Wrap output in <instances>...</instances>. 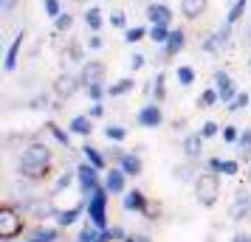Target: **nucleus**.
Listing matches in <instances>:
<instances>
[{"label": "nucleus", "mask_w": 251, "mask_h": 242, "mask_svg": "<svg viewBox=\"0 0 251 242\" xmlns=\"http://www.w3.org/2000/svg\"><path fill=\"white\" fill-rule=\"evenodd\" d=\"M192 186L201 206H215L217 203V197H220V175L217 172H201Z\"/></svg>", "instance_id": "obj_1"}, {"label": "nucleus", "mask_w": 251, "mask_h": 242, "mask_svg": "<svg viewBox=\"0 0 251 242\" xmlns=\"http://www.w3.org/2000/svg\"><path fill=\"white\" fill-rule=\"evenodd\" d=\"M107 197H110V192H107L104 183H102L91 197H88V211H85L88 220H91L96 228H102V231L107 228Z\"/></svg>", "instance_id": "obj_2"}, {"label": "nucleus", "mask_w": 251, "mask_h": 242, "mask_svg": "<svg viewBox=\"0 0 251 242\" xmlns=\"http://www.w3.org/2000/svg\"><path fill=\"white\" fill-rule=\"evenodd\" d=\"M17 234H23V217L14 206H3L0 208V237L6 242H12Z\"/></svg>", "instance_id": "obj_3"}, {"label": "nucleus", "mask_w": 251, "mask_h": 242, "mask_svg": "<svg viewBox=\"0 0 251 242\" xmlns=\"http://www.w3.org/2000/svg\"><path fill=\"white\" fill-rule=\"evenodd\" d=\"M231 28H234V25L223 23L220 28H215L212 34H206L203 40H201V51H203V54H223L226 45H228V40H231Z\"/></svg>", "instance_id": "obj_4"}, {"label": "nucleus", "mask_w": 251, "mask_h": 242, "mask_svg": "<svg viewBox=\"0 0 251 242\" xmlns=\"http://www.w3.org/2000/svg\"><path fill=\"white\" fill-rule=\"evenodd\" d=\"M99 172H102V169H96V166H93V163H88V161L76 166V180H79V192H82V197H85V200H88V197H91L93 192L102 186Z\"/></svg>", "instance_id": "obj_5"}, {"label": "nucleus", "mask_w": 251, "mask_h": 242, "mask_svg": "<svg viewBox=\"0 0 251 242\" xmlns=\"http://www.w3.org/2000/svg\"><path fill=\"white\" fill-rule=\"evenodd\" d=\"M136 124H138V127H144V130L161 127V124H164V110H161V104L158 102H150V104H144V107H138Z\"/></svg>", "instance_id": "obj_6"}, {"label": "nucleus", "mask_w": 251, "mask_h": 242, "mask_svg": "<svg viewBox=\"0 0 251 242\" xmlns=\"http://www.w3.org/2000/svg\"><path fill=\"white\" fill-rule=\"evenodd\" d=\"M79 90H85V85L74 73H59L57 79H54V93H57V99H62V102L71 99V96H76Z\"/></svg>", "instance_id": "obj_7"}, {"label": "nucleus", "mask_w": 251, "mask_h": 242, "mask_svg": "<svg viewBox=\"0 0 251 242\" xmlns=\"http://www.w3.org/2000/svg\"><path fill=\"white\" fill-rule=\"evenodd\" d=\"M104 76H107V68H104V62H99V59L82 62L79 79H82V85H85V88H91V85H104Z\"/></svg>", "instance_id": "obj_8"}, {"label": "nucleus", "mask_w": 251, "mask_h": 242, "mask_svg": "<svg viewBox=\"0 0 251 242\" xmlns=\"http://www.w3.org/2000/svg\"><path fill=\"white\" fill-rule=\"evenodd\" d=\"M51 200H54L51 195H48V200H46V197H31V200H25V203H23V211H25V214H31V217H37V220L57 217V208L51 206Z\"/></svg>", "instance_id": "obj_9"}, {"label": "nucleus", "mask_w": 251, "mask_h": 242, "mask_svg": "<svg viewBox=\"0 0 251 242\" xmlns=\"http://www.w3.org/2000/svg\"><path fill=\"white\" fill-rule=\"evenodd\" d=\"M51 150H48V144H40V141H31V144H25L23 147V158L20 163H51Z\"/></svg>", "instance_id": "obj_10"}, {"label": "nucleus", "mask_w": 251, "mask_h": 242, "mask_svg": "<svg viewBox=\"0 0 251 242\" xmlns=\"http://www.w3.org/2000/svg\"><path fill=\"white\" fill-rule=\"evenodd\" d=\"M144 14H147V23L150 25H172V20H175V14H172V9L167 6V3H150L147 9H144Z\"/></svg>", "instance_id": "obj_11"}, {"label": "nucleus", "mask_w": 251, "mask_h": 242, "mask_svg": "<svg viewBox=\"0 0 251 242\" xmlns=\"http://www.w3.org/2000/svg\"><path fill=\"white\" fill-rule=\"evenodd\" d=\"M212 82H215V90L220 93V102H223V104H231V99L237 96L234 79L228 76L226 70H215V76H212Z\"/></svg>", "instance_id": "obj_12"}, {"label": "nucleus", "mask_w": 251, "mask_h": 242, "mask_svg": "<svg viewBox=\"0 0 251 242\" xmlns=\"http://www.w3.org/2000/svg\"><path fill=\"white\" fill-rule=\"evenodd\" d=\"M17 175L23 177V180H46L48 175H51V163H17Z\"/></svg>", "instance_id": "obj_13"}, {"label": "nucleus", "mask_w": 251, "mask_h": 242, "mask_svg": "<svg viewBox=\"0 0 251 242\" xmlns=\"http://www.w3.org/2000/svg\"><path fill=\"white\" fill-rule=\"evenodd\" d=\"M102 183H104V189H107L110 195H125V192H127V175L122 172L119 166H113L110 172L104 175Z\"/></svg>", "instance_id": "obj_14"}, {"label": "nucleus", "mask_w": 251, "mask_h": 242, "mask_svg": "<svg viewBox=\"0 0 251 242\" xmlns=\"http://www.w3.org/2000/svg\"><path fill=\"white\" fill-rule=\"evenodd\" d=\"M23 43H25V34L20 31V34H14L12 45L6 48V59H3V70H6V73H12V70L17 68V62H20V48H23Z\"/></svg>", "instance_id": "obj_15"}, {"label": "nucleus", "mask_w": 251, "mask_h": 242, "mask_svg": "<svg viewBox=\"0 0 251 242\" xmlns=\"http://www.w3.org/2000/svg\"><path fill=\"white\" fill-rule=\"evenodd\" d=\"M116 166H119L127 177H138V175L144 172V163H141V158H138V152H125V155L116 161Z\"/></svg>", "instance_id": "obj_16"}, {"label": "nucleus", "mask_w": 251, "mask_h": 242, "mask_svg": "<svg viewBox=\"0 0 251 242\" xmlns=\"http://www.w3.org/2000/svg\"><path fill=\"white\" fill-rule=\"evenodd\" d=\"M82 211H88V200H79L76 206H71V208H62V211H57V225L59 228H71L76 220H79V214Z\"/></svg>", "instance_id": "obj_17"}, {"label": "nucleus", "mask_w": 251, "mask_h": 242, "mask_svg": "<svg viewBox=\"0 0 251 242\" xmlns=\"http://www.w3.org/2000/svg\"><path fill=\"white\" fill-rule=\"evenodd\" d=\"M144 206H147V195H144L141 189H127L125 195H122V208H125V211H136V214H141Z\"/></svg>", "instance_id": "obj_18"}, {"label": "nucleus", "mask_w": 251, "mask_h": 242, "mask_svg": "<svg viewBox=\"0 0 251 242\" xmlns=\"http://www.w3.org/2000/svg\"><path fill=\"white\" fill-rule=\"evenodd\" d=\"M183 48H186V31H183V28H172L170 40H167V45H164V57L167 59L178 57Z\"/></svg>", "instance_id": "obj_19"}, {"label": "nucleus", "mask_w": 251, "mask_h": 242, "mask_svg": "<svg viewBox=\"0 0 251 242\" xmlns=\"http://www.w3.org/2000/svg\"><path fill=\"white\" fill-rule=\"evenodd\" d=\"M203 135L201 132H189L186 138H183V144H181V150H183V155L189 158V161H198L201 158V152H203Z\"/></svg>", "instance_id": "obj_20"}, {"label": "nucleus", "mask_w": 251, "mask_h": 242, "mask_svg": "<svg viewBox=\"0 0 251 242\" xmlns=\"http://www.w3.org/2000/svg\"><path fill=\"white\" fill-rule=\"evenodd\" d=\"M206 6H209V0H181L183 20H189V23L201 20V17H203V12H206Z\"/></svg>", "instance_id": "obj_21"}, {"label": "nucleus", "mask_w": 251, "mask_h": 242, "mask_svg": "<svg viewBox=\"0 0 251 242\" xmlns=\"http://www.w3.org/2000/svg\"><path fill=\"white\" fill-rule=\"evenodd\" d=\"M59 240V225H37L28 231V242H57Z\"/></svg>", "instance_id": "obj_22"}, {"label": "nucleus", "mask_w": 251, "mask_h": 242, "mask_svg": "<svg viewBox=\"0 0 251 242\" xmlns=\"http://www.w3.org/2000/svg\"><path fill=\"white\" fill-rule=\"evenodd\" d=\"M68 130L74 132V135H82V138H88V135L93 132V118H91L88 113H85V115H74V118L68 121Z\"/></svg>", "instance_id": "obj_23"}, {"label": "nucleus", "mask_w": 251, "mask_h": 242, "mask_svg": "<svg viewBox=\"0 0 251 242\" xmlns=\"http://www.w3.org/2000/svg\"><path fill=\"white\" fill-rule=\"evenodd\" d=\"M150 93H152V99L158 104L167 99V73H164V70H158V73L150 79Z\"/></svg>", "instance_id": "obj_24"}, {"label": "nucleus", "mask_w": 251, "mask_h": 242, "mask_svg": "<svg viewBox=\"0 0 251 242\" xmlns=\"http://www.w3.org/2000/svg\"><path fill=\"white\" fill-rule=\"evenodd\" d=\"M102 9H99V6H88V9H85V17H82V20H85V25H88V31H102V25H104V17H102Z\"/></svg>", "instance_id": "obj_25"}, {"label": "nucleus", "mask_w": 251, "mask_h": 242, "mask_svg": "<svg viewBox=\"0 0 251 242\" xmlns=\"http://www.w3.org/2000/svg\"><path fill=\"white\" fill-rule=\"evenodd\" d=\"M251 211V195H246V192H240L237 200H234V208H231V220H246Z\"/></svg>", "instance_id": "obj_26"}, {"label": "nucleus", "mask_w": 251, "mask_h": 242, "mask_svg": "<svg viewBox=\"0 0 251 242\" xmlns=\"http://www.w3.org/2000/svg\"><path fill=\"white\" fill-rule=\"evenodd\" d=\"M130 90H136V79H130V76H125V79L113 82V85H107V96H110V99H119V96H127Z\"/></svg>", "instance_id": "obj_27"}, {"label": "nucleus", "mask_w": 251, "mask_h": 242, "mask_svg": "<svg viewBox=\"0 0 251 242\" xmlns=\"http://www.w3.org/2000/svg\"><path fill=\"white\" fill-rule=\"evenodd\" d=\"M195 169H198L195 163H181V166H175V169H172V177H175V180H181V183H189V180L195 183V177L201 175V172H195Z\"/></svg>", "instance_id": "obj_28"}, {"label": "nucleus", "mask_w": 251, "mask_h": 242, "mask_svg": "<svg viewBox=\"0 0 251 242\" xmlns=\"http://www.w3.org/2000/svg\"><path fill=\"white\" fill-rule=\"evenodd\" d=\"M82 155H85V161L93 163L96 169H104V166H107V158H104L102 152L93 147V144H85V147H82Z\"/></svg>", "instance_id": "obj_29"}, {"label": "nucleus", "mask_w": 251, "mask_h": 242, "mask_svg": "<svg viewBox=\"0 0 251 242\" xmlns=\"http://www.w3.org/2000/svg\"><path fill=\"white\" fill-rule=\"evenodd\" d=\"M46 130L57 138V144H62V147H68V150H71V135H74L71 130H62L57 121H46Z\"/></svg>", "instance_id": "obj_30"}, {"label": "nucleus", "mask_w": 251, "mask_h": 242, "mask_svg": "<svg viewBox=\"0 0 251 242\" xmlns=\"http://www.w3.org/2000/svg\"><path fill=\"white\" fill-rule=\"evenodd\" d=\"M237 158H243V161H251V130H243L237 138Z\"/></svg>", "instance_id": "obj_31"}, {"label": "nucleus", "mask_w": 251, "mask_h": 242, "mask_svg": "<svg viewBox=\"0 0 251 242\" xmlns=\"http://www.w3.org/2000/svg\"><path fill=\"white\" fill-rule=\"evenodd\" d=\"M172 34V25H150V40L155 43V45H167V40Z\"/></svg>", "instance_id": "obj_32"}, {"label": "nucleus", "mask_w": 251, "mask_h": 242, "mask_svg": "<svg viewBox=\"0 0 251 242\" xmlns=\"http://www.w3.org/2000/svg\"><path fill=\"white\" fill-rule=\"evenodd\" d=\"M246 6H249V0H234V3H231V9H228V14H226V23L228 25H237L240 20H243V14H246Z\"/></svg>", "instance_id": "obj_33"}, {"label": "nucleus", "mask_w": 251, "mask_h": 242, "mask_svg": "<svg viewBox=\"0 0 251 242\" xmlns=\"http://www.w3.org/2000/svg\"><path fill=\"white\" fill-rule=\"evenodd\" d=\"M74 177H76V169H74V172H62L57 177V183L51 186V197H57V195H62V192H65V189H68L71 183H74Z\"/></svg>", "instance_id": "obj_34"}, {"label": "nucleus", "mask_w": 251, "mask_h": 242, "mask_svg": "<svg viewBox=\"0 0 251 242\" xmlns=\"http://www.w3.org/2000/svg\"><path fill=\"white\" fill-rule=\"evenodd\" d=\"M144 37H150V28H144V25H130V28L125 31V43L136 45V43H141Z\"/></svg>", "instance_id": "obj_35"}, {"label": "nucleus", "mask_w": 251, "mask_h": 242, "mask_svg": "<svg viewBox=\"0 0 251 242\" xmlns=\"http://www.w3.org/2000/svg\"><path fill=\"white\" fill-rule=\"evenodd\" d=\"M217 102H220V93L215 90V85H212V88H206V90L198 96V107H215Z\"/></svg>", "instance_id": "obj_36"}, {"label": "nucleus", "mask_w": 251, "mask_h": 242, "mask_svg": "<svg viewBox=\"0 0 251 242\" xmlns=\"http://www.w3.org/2000/svg\"><path fill=\"white\" fill-rule=\"evenodd\" d=\"M104 138L113 141V144H122V141L127 138V127H122V124H110V127H104Z\"/></svg>", "instance_id": "obj_37"}, {"label": "nucleus", "mask_w": 251, "mask_h": 242, "mask_svg": "<svg viewBox=\"0 0 251 242\" xmlns=\"http://www.w3.org/2000/svg\"><path fill=\"white\" fill-rule=\"evenodd\" d=\"M65 57H68V62H82V59H85V48H82V43L71 40L68 45H65Z\"/></svg>", "instance_id": "obj_38"}, {"label": "nucleus", "mask_w": 251, "mask_h": 242, "mask_svg": "<svg viewBox=\"0 0 251 242\" xmlns=\"http://www.w3.org/2000/svg\"><path fill=\"white\" fill-rule=\"evenodd\" d=\"M71 28H74V14H71V12H62L57 20H54V31H59V34H68Z\"/></svg>", "instance_id": "obj_39"}, {"label": "nucleus", "mask_w": 251, "mask_h": 242, "mask_svg": "<svg viewBox=\"0 0 251 242\" xmlns=\"http://www.w3.org/2000/svg\"><path fill=\"white\" fill-rule=\"evenodd\" d=\"M175 76H178V82H181L183 88H189V85L195 82V68H192V65H178Z\"/></svg>", "instance_id": "obj_40"}, {"label": "nucleus", "mask_w": 251, "mask_h": 242, "mask_svg": "<svg viewBox=\"0 0 251 242\" xmlns=\"http://www.w3.org/2000/svg\"><path fill=\"white\" fill-rule=\"evenodd\" d=\"M107 23L113 25V28H119V31H127L130 25H127V14L122 12V9H116V12H110V17H107Z\"/></svg>", "instance_id": "obj_41"}, {"label": "nucleus", "mask_w": 251, "mask_h": 242, "mask_svg": "<svg viewBox=\"0 0 251 242\" xmlns=\"http://www.w3.org/2000/svg\"><path fill=\"white\" fill-rule=\"evenodd\" d=\"M249 102H251L249 93H237V96L231 99V104H226V107L231 110V113H240V110H246V107H249Z\"/></svg>", "instance_id": "obj_42"}, {"label": "nucleus", "mask_w": 251, "mask_h": 242, "mask_svg": "<svg viewBox=\"0 0 251 242\" xmlns=\"http://www.w3.org/2000/svg\"><path fill=\"white\" fill-rule=\"evenodd\" d=\"M43 9H46L48 20H57L59 14H62V3L59 0H43Z\"/></svg>", "instance_id": "obj_43"}, {"label": "nucleus", "mask_w": 251, "mask_h": 242, "mask_svg": "<svg viewBox=\"0 0 251 242\" xmlns=\"http://www.w3.org/2000/svg\"><path fill=\"white\" fill-rule=\"evenodd\" d=\"M85 93H88L91 102H102L104 96H107V88L104 85H91V88H85Z\"/></svg>", "instance_id": "obj_44"}, {"label": "nucleus", "mask_w": 251, "mask_h": 242, "mask_svg": "<svg viewBox=\"0 0 251 242\" xmlns=\"http://www.w3.org/2000/svg\"><path fill=\"white\" fill-rule=\"evenodd\" d=\"M220 124H217V121H203V127L198 130V132H201V135H203V138H215V135H220Z\"/></svg>", "instance_id": "obj_45"}, {"label": "nucleus", "mask_w": 251, "mask_h": 242, "mask_svg": "<svg viewBox=\"0 0 251 242\" xmlns=\"http://www.w3.org/2000/svg\"><path fill=\"white\" fill-rule=\"evenodd\" d=\"M102 45H104L102 34H99V31H91L88 40H85V48H91V51H102Z\"/></svg>", "instance_id": "obj_46"}, {"label": "nucleus", "mask_w": 251, "mask_h": 242, "mask_svg": "<svg viewBox=\"0 0 251 242\" xmlns=\"http://www.w3.org/2000/svg\"><path fill=\"white\" fill-rule=\"evenodd\" d=\"M220 135H223V141H226V144H237V138H240V130L234 127V124H226V127L220 130Z\"/></svg>", "instance_id": "obj_47"}, {"label": "nucleus", "mask_w": 251, "mask_h": 242, "mask_svg": "<svg viewBox=\"0 0 251 242\" xmlns=\"http://www.w3.org/2000/svg\"><path fill=\"white\" fill-rule=\"evenodd\" d=\"M144 65H147V57L144 54H133L130 57V70H141Z\"/></svg>", "instance_id": "obj_48"}, {"label": "nucleus", "mask_w": 251, "mask_h": 242, "mask_svg": "<svg viewBox=\"0 0 251 242\" xmlns=\"http://www.w3.org/2000/svg\"><path fill=\"white\" fill-rule=\"evenodd\" d=\"M141 214H144V217H147V220H158L161 208L155 206V203H150V200H147V206H144V211H141Z\"/></svg>", "instance_id": "obj_49"}, {"label": "nucleus", "mask_w": 251, "mask_h": 242, "mask_svg": "<svg viewBox=\"0 0 251 242\" xmlns=\"http://www.w3.org/2000/svg\"><path fill=\"white\" fill-rule=\"evenodd\" d=\"M206 169H209V172L223 175V161H220V158H209V161H206Z\"/></svg>", "instance_id": "obj_50"}, {"label": "nucleus", "mask_w": 251, "mask_h": 242, "mask_svg": "<svg viewBox=\"0 0 251 242\" xmlns=\"http://www.w3.org/2000/svg\"><path fill=\"white\" fill-rule=\"evenodd\" d=\"M20 0H0V14H12Z\"/></svg>", "instance_id": "obj_51"}, {"label": "nucleus", "mask_w": 251, "mask_h": 242, "mask_svg": "<svg viewBox=\"0 0 251 242\" xmlns=\"http://www.w3.org/2000/svg\"><path fill=\"white\" fill-rule=\"evenodd\" d=\"M88 115H91L93 121H96V118H102V115H104V107H102L99 102H93V104H91V110H88Z\"/></svg>", "instance_id": "obj_52"}, {"label": "nucleus", "mask_w": 251, "mask_h": 242, "mask_svg": "<svg viewBox=\"0 0 251 242\" xmlns=\"http://www.w3.org/2000/svg\"><path fill=\"white\" fill-rule=\"evenodd\" d=\"M237 169H240V163L231 158V161H223V175H237Z\"/></svg>", "instance_id": "obj_53"}, {"label": "nucleus", "mask_w": 251, "mask_h": 242, "mask_svg": "<svg viewBox=\"0 0 251 242\" xmlns=\"http://www.w3.org/2000/svg\"><path fill=\"white\" fill-rule=\"evenodd\" d=\"M28 107H34V110H40V107H51V104H48V96H34Z\"/></svg>", "instance_id": "obj_54"}, {"label": "nucleus", "mask_w": 251, "mask_h": 242, "mask_svg": "<svg viewBox=\"0 0 251 242\" xmlns=\"http://www.w3.org/2000/svg\"><path fill=\"white\" fill-rule=\"evenodd\" d=\"M110 237H113V242L116 240H122V242L127 240V234H125V228H122V225H113V228H110Z\"/></svg>", "instance_id": "obj_55"}, {"label": "nucleus", "mask_w": 251, "mask_h": 242, "mask_svg": "<svg viewBox=\"0 0 251 242\" xmlns=\"http://www.w3.org/2000/svg\"><path fill=\"white\" fill-rule=\"evenodd\" d=\"M243 37H246V45H251V14H249V23H246V31H243Z\"/></svg>", "instance_id": "obj_56"}, {"label": "nucleus", "mask_w": 251, "mask_h": 242, "mask_svg": "<svg viewBox=\"0 0 251 242\" xmlns=\"http://www.w3.org/2000/svg\"><path fill=\"white\" fill-rule=\"evenodd\" d=\"M231 242H251V234H234Z\"/></svg>", "instance_id": "obj_57"}, {"label": "nucleus", "mask_w": 251, "mask_h": 242, "mask_svg": "<svg viewBox=\"0 0 251 242\" xmlns=\"http://www.w3.org/2000/svg\"><path fill=\"white\" fill-rule=\"evenodd\" d=\"M133 242H152L147 234H133Z\"/></svg>", "instance_id": "obj_58"}, {"label": "nucleus", "mask_w": 251, "mask_h": 242, "mask_svg": "<svg viewBox=\"0 0 251 242\" xmlns=\"http://www.w3.org/2000/svg\"><path fill=\"white\" fill-rule=\"evenodd\" d=\"M246 175H249V183H251V161H249V172H246Z\"/></svg>", "instance_id": "obj_59"}, {"label": "nucleus", "mask_w": 251, "mask_h": 242, "mask_svg": "<svg viewBox=\"0 0 251 242\" xmlns=\"http://www.w3.org/2000/svg\"><path fill=\"white\" fill-rule=\"evenodd\" d=\"M249 68H251V59H249Z\"/></svg>", "instance_id": "obj_60"}, {"label": "nucleus", "mask_w": 251, "mask_h": 242, "mask_svg": "<svg viewBox=\"0 0 251 242\" xmlns=\"http://www.w3.org/2000/svg\"><path fill=\"white\" fill-rule=\"evenodd\" d=\"M25 242H28V240H25Z\"/></svg>", "instance_id": "obj_61"}]
</instances>
